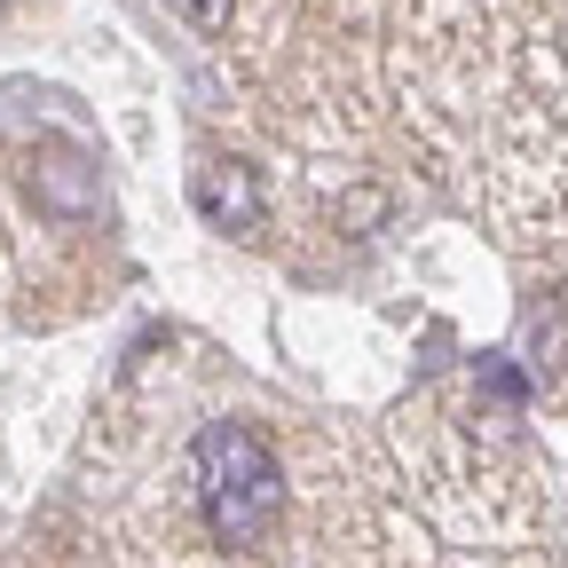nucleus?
Wrapping results in <instances>:
<instances>
[{"mask_svg": "<svg viewBox=\"0 0 568 568\" xmlns=\"http://www.w3.org/2000/svg\"><path fill=\"white\" fill-rule=\"evenodd\" d=\"M190 458H197V506L222 545H261L284 521V466L253 426H237V418L197 426Z\"/></svg>", "mask_w": 568, "mask_h": 568, "instance_id": "nucleus-1", "label": "nucleus"}, {"mask_svg": "<svg viewBox=\"0 0 568 568\" xmlns=\"http://www.w3.org/2000/svg\"><path fill=\"white\" fill-rule=\"evenodd\" d=\"M190 197H197L205 222H222V230H261V182H253V166H205L190 182Z\"/></svg>", "mask_w": 568, "mask_h": 568, "instance_id": "nucleus-2", "label": "nucleus"}, {"mask_svg": "<svg viewBox=\"0 0 568 568\" xmlns=\"http://www.w3.org/2000/svg\"><path fill=\"white\" fill-rule=\"evenodd\" d=\"M32 182H48V197H55L63 213H80V205H88V166H80V159H55V166H40Z\"/></svg>", "mask_w": 568, "mask_h": 568, "instance_id": "nucleus-3", "label": "nucleus"}, {"mask_svg": "<svg viewBox=\"0 0 568 568\" xmlns=\"http://www.w3.org/2000/svg\"><path fill=\"white\" fill-rule=\"evenodd\" d=\"M174 9H182L197 32H222V24H230V0H174Z\"/></svg>", "mask_w": 568, "mask_h": 568, "instance_id": "nucleus-4", "label": "nucleus"}]
</instances>
